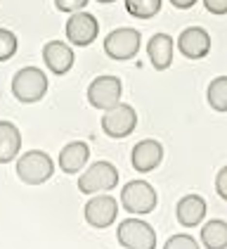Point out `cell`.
Instances as JSON below:
<instances>
[{"label":"cell","instance_id":"1","mask_svg":"<svg viewBox=\"0 0 227 249\" xmlns=\"http://www.w3.org/2000/svg\"><path fill=\"white\" fill-rule=\"evenodd\" d=\"M52 173H55V161L43 150H29L19 157L17 176L26 185H43L52 178Z\"/></svg>","mask_w":227,"mask_h":249},{"label":"cell","instance_id":"2","mask_svg":"<svg viewBox=\"0 0 227 249\" xmlns=\"http://www.w3.org/2000/svg\"><path fill=\"white\" fill-rule=\"evenodd\" d=\"M48 93V76L38 67H24L12 78V95L24 105H33Z\"/></svg>","mask_w":227,"mask_h":249},{"label":"cell","instance_id":"3","mask_svg":"<svg viewBox=\"0 0 227 249\" xmlns=\"http://www.w3.org/2000/svg\"><path fill=\"white\" fill-rule=\"evenodd\" d=\"M156 190L151 188L147 180L137 178V180H130L123 185L121 190V204L128 213H135V216H145V213H151L156 209Z\"/></svg>","mask_w":227,"mask_h":249},{"label":"cell","instance_id":"4","mask_svg":"<svg viewBox=\"0 0 227 249\" xmlns=\"http://www.w3.org/2000/svg\"><path fill=\"white\" fill-rule=\"evenodd\" d=\"M118 185V171L109 161H95L83 176H78V190L83 195H102Z\"/></svg>","mask_w":227,"mask_h":249},{"label":"cell","instance_id":"5","mask_svg":"<svg viewBox=\"0 0 227 249\" xmlns=\"http://www.w3.org/2000/svg\"><path fill=\"white\" fill-rule=\"evenodd\" d=\"M116 237L126 249H156V232L142 218H126L118 223Z\"/></svg>","mask_w":227,"mask_h":249},{"label":"cell","instance_id":"6","mask_svg":"<svg viewBox=\"0 0 227 249\" xmlns=\"http://www.w3.org/2000/svg\"><path fill=\"white\" fill-rule=\"evenodd\" d=\"M135 128H137V112L132 109V105L118 102L116 107L107 109L102 116V131L114 140L128 138Z\"/></svg>","mask_w":227,"mask_h":249},{"label":"cell","instance_id":"7","mask_svg":"<svg viewBox=\"0 0 227 249\" xmlns=\"http://www.w3.org/2000/svg\"><path fill=\"white\" fill-rule=\"evenodd\" d=\"M121 95H123V86H121V78L118 76H97L88 86V102L93 105L95 109H112L121 102Z\"/></svg>","mask_w":227,"mask_h":249},{"label":"cell","instance_id":"8","mask_svg":"<svg viewBox=\"0 0 227 249\" xmlns=\"http://www.w3.org/2000/svg\"><path fill=\"white\" fill-rule=\"evenodd\" d=\"M140 31L137 29H128V26H121V29H114L112 34L104 38V53L116 62H126L132 59L140 50Z\"/></svg>","mask_w":227,"mask_h":249},{"label":"cell","instance_id":"9","mask_svg":"<svg viewBox=\"0 0 227 249\" xmlns=\"http://www.w3.org/2000/svg\"><path fill=\"white\" fill-rule=\"evenodd\" d=\"M83 213H85L88 226H93L97 230L109 228L116 221V216H118V202L114 199L112 195H93L88 199Z\"/></svg>","mask_w":227,"mask_h":249},{"label":"cell","instance_id":"10","mask_svg":"<svg viewBox=\"0 0 227 249\" xmlns=\"http://www.w3.org/2000/svg\"><path fill=\"white\" fill-rule=\"evenodd\" d=\"M97 34H99V21L90 12H74L66 21V38L76 48H85L95 43Z\"/></svg>","mask_w":227,"mask_h":249},{"label":"cell","instance_id":"11","mask_svg":"<svg viewBox=\"0 0 227 249\" xmlns=\"http://www.w3.org/2000/svg\"><path fill=\"white\" fill-rule=\"evenodd\" d=\"M163 159V145L159 140H140L130 152V164L137 173H149L154 171Z\"/></svg>","mask_w":227,"mask_h":249},{"label":"cell","instance_id":"12","mask_svg":"<svg viewBox=\"0 0 227 249\" xmlns=\"http://www.w3.org/2000/svg\"><path fill=\"white\" fill-rule=\"evenodd\" d=\"M43 62L52 74L64 76L74 67V50H71V45H66L62 40H50L43 45Z\"/></svg>","mask_w":227,"mask_h":249},{"label":"cell","instance_id":"13","mask_svg":"<svg viewBox=\"0 0 227 249\" xmlns=\"http://www.w3.org/2000/svg\"><path fill=\"white\" fill-rule=\"evenodd\" d=\"M178 48L187 59H201L211 53V36L201 26H189L180 34Z\"/></svg>","mask_w":227,"mask_h":249},{"label":"cell","instance_id":"14","mask_svg":"<svg viewBox=\"0 0 227 249\" xmlns=\"http://www.w3.org/2000/svg\"><path fill=\"white\" fill-rule=\"evenodd\" d=\"M206 199L201 195H185L178 207H175V213H178V221L180 226L185 228H196L204 218H206Z\"/></svg>","mask_w":227,"mask_h":249},{"label":"cell","instance_id":"15","mask_svg":"<svg viewBox=\"0 0 227 249\" xmlns=\"http://www.w3.org/2000/svg\"><path fill=\"white\" fill-rule=\"evenodd\" d=\"M88 159H90V147H88V142L74 140V142H69V145L59 152L57 164H59V169H62L64 173L76 176V173L88 164Z\"/></svg>","mask_w":227,"mask_h":249},{"label":"cell","instance_id":"16","mask_svg":"<svg viewBox=\"0 0 227 249\" xmlns=\"http://www.w3.org/2000/svg\"><path fill=\"white\" fill-rule=\"evenodd\" d=\"M147 55H149L151 67L156 71L168 69L173 62V38L168 34H154L147 43Z\"/></svg>","mask_w":227,"mask_h":249},{"label":"cell","instance_id":"17","mask_svg":"<svg viewBox=\"0 0 227 249\" xmlns=\"http://www.w3.org/2000/svg\"><path fill=\"white\" fill-rule=\"evenodd\" d=\"M21 150V133L12 121H0V164H10Z\"/></svg>","mask_w":227,"mask_h":249},{"label":"cell","instance_id":"18","mask_svg":"<svg viewBox=\"0 0 227 249\" xmlns=\"http://www.w3.org/2000/svg\"><path fill=\"white\" fill-rule=\"evenodd\" d=\"M201 242L206 249H227V221L211 218L201 228Z\"/></svg>","mask_w":227,"mask_h":249},{"label":"cell","instance_id":"19","mask_svg":"<svg viewBox=\"0 0 227 249\" xmlns=\"http://www.w3.org/2000/svg\"><path fill=\"white\" fill-rule=\"evenodd\" d=\"M206 100L215 112H227V76H215L208 83Z\"/></svg>","mask_w":227,"mask_h":249},{"label":"cell","instance_id":"20","mask_svg":"<svg viewBox=\"0 0 227 249\" xmlns=\"http://www.w3.org/2000/svg\"><path fill=\"white\" fill-rule=\"evenodd\" d=\"M126 10L137 19H151L154 15H159L161 0H126Z\"/></svg>","mask_w":227,"mask_h":249},{"label":"cell","instance_id":"21","mask_svg":"<svg viewBox=\"0 0 227 249\" xmlns=\"http://www.w3.org/2000/svg\"><path fill=\"white\" fill-rule=\"evenodd\" d=\"M19 48L17 36L10 29H0V62H7L10 57H15Z\"/></svg>","mask_w":227,"mask_h":249},{"label":"cell","instance_id":"22","mask_svg":"<svg viewBox=\"0 0 227 249\" xmlns=\"http://www.w3.org/2000/svg\"><path fill=\"white\" fill-rule=\"evenodd\" d=\"M163 249H199V245H196V240H194L192 235L178 232V235H170Z\"/></svg>","mask_w":227,"mask_h":249},{"label":"cell","instance_id":"23","mask_svg":"<svg viewBox=\"0 0 227 249\" xmlns=\"http://www.w3.org/2000/svg\"><path fill=\"white\" fill-rule=\"evenodd\" d=\"M57 10L59 12H69V15H74V12H81L85 5H88V0H55Z\"/></svg>","mask_w":227,"mask_h":249},{"label":"cell","instance_id":"24","mask_svg":"<svg viewBox=\"0 0 227 249\" xmlns=\"http://www.w3.org/2000/svg\"><path fill=\"white\" fill-rule=\"evenodd\" d=\"M215 190H218V195L227 202V166H223V169L218 171V176H215Z\"/></svg>","mask_w":227,"mask_h":249},{"label":"cell","instance_id":"25","mask_svg":"<svg viewBox=\"0 0 227 249\" xmlns=\"http://www.w3.org/2000/svg\"><path fill=\"white\" fill-rule=\"evenodd\" d=\"M204 7L211 15H227V0H204Z\"/></svg>","mask_w":227,"mask_h":249},{"label":"cell","instance_id":"26","mask_svg":"<svg viewBox=\"0 0 227 249\" xmlns=\"http://www.w3.org/2000/svg\"><path fill=\"white\" fill-rule=\"evenodd\" d=\"M194 2H196V0H170V5L178 7V10H189Z\"/></svg>","mask_w":227,"mask_h":249},{"label":"cell","instance_id":"27","mask_svg":"<svg viewBox=\"0 0 227 249\" xmlns=\"http://www.w3.org/2000/svg\"><path fill=\"white\" fill-rule=\"evenodd\" d=\"M97 2H104V5H109V2H114V0H97Z\"/></svg>","mask_w":227,"mask_h":249}]
</instances>
